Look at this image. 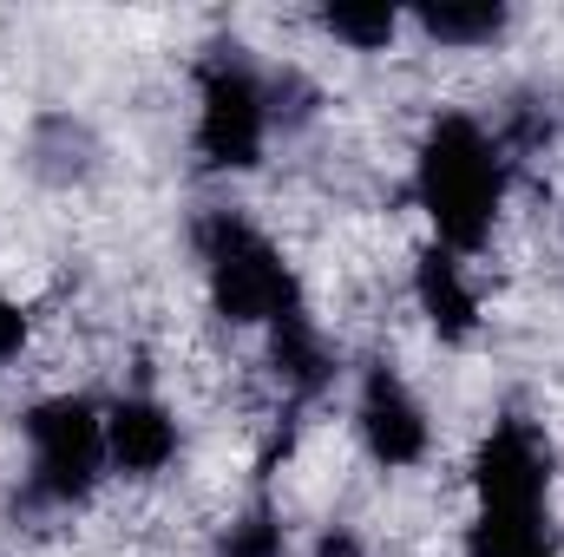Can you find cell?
I'll use <instances>...</instances> for the list:
<instances>
[{"mask_svg":"<svg viewBox=\"0 0 564 557\" xmlns=\"http://www.w3.org/2000/svg\"><path fill=\"white\" fill-rule=\"evenodd\" d=\"M506 190H512V157H506V144L492 139L486 119L440 112L421 132V144H414V204H421V217L440 250L473 263L492 243Z\"/></svg>","mask_w":564,"mask_h":557,"instance_id":"cell-1","label":"cell"},{"mask_svg":"<svg viewBox=\"0 0 564 557\" xmlns=\"http://www.w3.org/2000/svg\"><path fill=\"white\" fill-rule=\"evenodd\" d=\"M191 250H197L204 295H210L217 321L263 335V328L282 321L289 308H302V276H295V263L282 256L276 237H270L263 223H250L243 210H230V204L197 210Z\"/></svg>","mask_w":564,"mask_h":557,"instance_id":"cell-2","label":"cell"},{"mask_svg":"<svg viewBox=\"0 0 564 557\" xmlns=\"http://www.w3.org/2000/svg\"><path fill=\"white\" fill-rule=\"evenodd\" d=\"M270 139H276L270 66H257L243 40L204 46V59H197V119H191L197 164L217 171V177H243V171L263 164Z\"/></svg>","mask_w":564,"mask_h":557,"instance_id":"cell-3","label":"cell"},{"mask_svg":"<svg viewBox=\"0 0 564 557\" xmlns=\"http://www.w3.org/2000/svg\"><path fill=\"white\" fill-rule=\"evenodd\" d=\"M26 439V512H79L106 479V407L93 394H46L20 414Z\"/></svg>","mask_w":564,"mask_h":557,"instance_id":"cell-4","label":"cell"},{"mask_svg":"<svg viewBox=\"0 0 564 557\" xmlns=\"http://www.w3.org/2000/svg\"><path fill=\"white\" fill-rule=\"evenodd\" d=\"M473 512L552 518V439L532 419L506 414L473 452Z\"/></svg>","mask_w":564,"mask_h":557,"instance_id":"cell-5","label":"cell"},{"mask_svg":"<svg viewBox=\"0 0 564 557\" xmlns=\"http://www.w3.org/2000/svg\"><path fill=\"white\" fill-rule=\"evenodd\" d=\"M355 439L381 472H414L433 452V419L394 361H361L355 374Z\"/></svg>","mask_w":564,"mask_h":557,"instance_id":"cell-6","label":"cell"},{"mask_svg":"<svg viewBox=\"0 0 564 557\" xmlns=\"http://www.w3.org/2000/svg\"><path fill=\"white\" fill-rule=\"evenodd\" d=\"M184 452V426L158 394H119L106 401V466L119 479H164Z\"/></svg>","mask_w":564,"mask_h":557,"instance_id":"cell-7","label":"cell"},{"mask_svg":"<svg viewBox=\"0 0 564 557\" xmlns=\"http://www.w3.org/2000/svg\"><path fill=\"white\" fill-rule=\"evenodd\" d=\"M263 348H270V381L282 387L289 407H315L322 394H335L341 354H335V341L322 335V321L308 315V302L263 328Z\"/></svg>","mask_w":564,"mask_h":557,"instance_id":"cell-8","label":"cell"},{"mask_svg":"<svg viewBox=\"0 0 564 557\" xmlns=\"http://www.w3.org/2000/svg\"><path fill=\"white\" fill-rule=\"evenodd\" d=\"M414 308L433 328V341H446V348H466L486 328V308H479V288H473V263L440 250V243H426L414 256Z\"/></svg>","mask_w":564,"mask_h":557,"instance_id":"cell-9","label":"cell"},{"mask_svg":"<svg viewBox=\"0 0 564 557\" xmlns=\"http://www.w3.org/2000/svg\"><path fill=\"white\" fill-rule=\"evenodd\" d=\"M20 164H26V177L46 184V190H79V184L99 177L106 144H99V132H93L79 112L53 106V112H40V119L26 125V139H20Z\"/></svg>","mask_w":564,"mask_h":557,"instance_id":"cell-10","label":"cell"},{"mask_svg":"<svg viewBox=\"0 0 564 557\" xmlns=\"http://www.w3.org/2000/svg\"><path fill=\"white\" fill-rule=\"evenodd\" d=\"M408 26L421 33L426 46L479 53V46H499L512 33V7L506 0H440V7H414Z\"/></svg>","mask_w":564,"mask_h":557,"instance_id":"cell-11","label":"cell"},{"mask_svg":"<svg viewBox=\"0 0 564 557\" xmlns=\"http://www.w3.org/2000/svg\"><path fill=\"white\" fill-rule=\"evenodd\" d=\"M210 557H289V525H282V505L270 499V485H257L250 505L230 512V525L217 532Z\"/></svg>","mask_w":564,"mask_h":557,"instance_id":"cell-12","label":"cell"},{"mask_svg":"<svg viewBox=\"0 0 564 557\" xmlns=\"http://www.w3.org/2000/svg\"><path fill=\"white\" fill-rule=\"evenodd\" d=\"M315 26H322L335 46H348V53H388V46L408 33V13H401V7H322Z\"/></svg>","mask_w":564,"mask_h":557,"instance_id":"cell-13","label":"cell"},{"mask_svg":"<svg viewBox=\"0 0 564 557\" xmlns=\"http://www.w3.org/2000/svg\"><path fill=\"white\" fill-rule=\"evenodd\" d=\"M315 112H322V92L295 73V66H270V119H276V132H302V125H315Z\"/></svg>","mask_w":564,"mask_h":557,"instance_id":"cell-14","label":"cell"},{"mask_svg":"<svg viewBox=\"0 0 564 557\" xmlns=\"http://www.w3.org/2000/svg\"><path fill=\"white\" fill-rule=\"evenodd\" d=\"M26 335H33V315H26V302H13V295L0 288V361H13V354L26 348Z\"/></svg>","mask_w":564,"mask_h":557,"instance_id":"cell-15","label":"cell"},{"mask_svg":"<svg viewBox=\"0 0 564 557\" xmlns=\"http://www.w3.org/2000/svg\"><path fill=\"white\" fill-rule=\"evenodd\" d=\"M308 557H375V551H368V538H361L355 525H322L315 545H308Z\"/></svg>","mask_w":564,"mask_h":557,"instance_id":"cell-16","label":"cell"},{"mask_svg":"<svg viewBox=\"0 0 564 557\" xmlns=\"http://www.w3.org/2000/svg\"><path fill=\"white\" fill-rule=\"evenodd\" d=\"M539 557H564V551H558V545H552V551H539Z\"/></svg>","mask_w":564,"mask_h":557,"instance_id":"cell-17","label":"cell"}]
</instances>
